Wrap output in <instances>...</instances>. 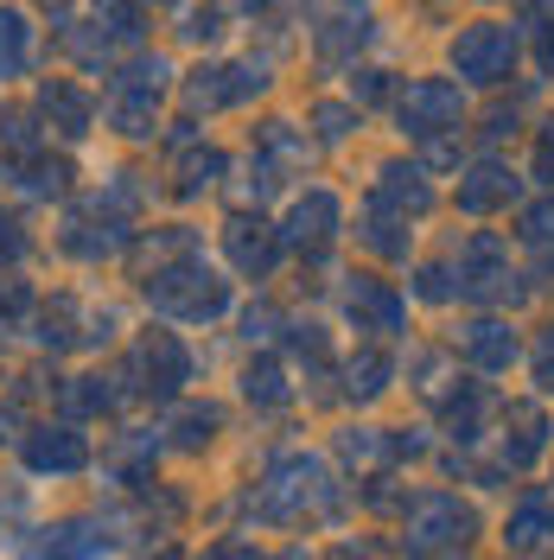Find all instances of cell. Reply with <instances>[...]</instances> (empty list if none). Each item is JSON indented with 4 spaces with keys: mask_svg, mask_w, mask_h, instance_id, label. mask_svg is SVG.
<instances>
[{
    "mask_svg": "<svg viewBox=\"0 0 554 560\" xmlns=\"http://www.w3.org/2000/svg\"><path fill=\"white\" fill-rule=\"evenodd\" d=\"M478 535V516H472V503H459L452 490H427L415 497V510H408V548L415 555H434V548H465Z\"/></svg>",
    "mask_w": 554,
    "mask_h": 560,
    "instance_id": "obj_1",
    "label": "cell"
},
{
    "mask_svg": "<svg viewBox=\"0 0 554 560\" xmlns=\"http://www.w3.org/2000/svg\"><path fill=\"white\" fill-rule=\"evenodd\" d=\"M262 503H268V516H300V510H319V503H332V485H325V471L312 465V458H280L268 490H262Z\"/></svg>",
    "mask_w": 554,
    "mask_h": 560,
    "instance_id": "obj_2",
    "label": "cell"
},
{
    "mask_svg": "<svg viewBox=\"0 0 554 560\" xmlns=\"http://www.w3.org/2000/svg\"><path fill=\"white\" fill-rule=\"evenodd\" d=\"M510 58H517V38L504 33V26H472V33H459V45H452V65H459V77H472V83H497L510 70Z\"/></svg>",
    "mask_w": 554,
    "mask_h": 560,
    "instance_id": "obj_3",
    "label": "cell"
},
{
    "mask_svg": "<svg viewBox=\"0 0 554 560\" xmlns=\"http://www.w3.org/2000/svg\"><path fill=\"white\" fill-rule=\"evenodd\" d=\"M504 541L517 548V555H535V548H549L554 541V497H522L517 510H510V523H504Z\"/></svg>",
    "mask_w": 554,
    "mask_h": 560,
    "instance_id": "obj_4",
    "label": "cell"
},
{
    "mask_svg": "<svg viewBox=\"0 0 554 560\" xmlns=\"http://www.w3.org/2000/svg\"><path fill=\"white\" fill-rule=\"evenodd\" d=\"M459 345H465V357H472L478 370H510V363H517V331H510L504 318H478V325H465Z\"/></svg>",
    "mask_w": 554,
    "mask_h": 560,
    "instance_id": "obj_5",
    "label": "cell"
},
{
    "mask_svg": "<svg viewBox=\"0 0 554 560\" xmlns=\"http://www.w3.org/2000/svg\"><path fill=\"white\" fill-rule=\"evenodd\" d=\"M452 115H459V90H452V83H420V90H408V103H402V121H408L415 135H434Z\"/></svg>",
    "mask_w": 554,
    "mask_h": 560,
    "instance_id": "obj_6",
    "label": "cell"
},
{
    "mask_svg": "<svg viewBox=\"0 0 554 560\" xmlns=\"http://www.w3.org/2000/svg\"><path fill=\"white\" fill-rule=\"evenodd\" d=\"M465 293L472 300H490V293H504L510 287V268H504V248L490 243V236H478V243L465 248Z\"/></svg>",
    "mask_w": 554,
    "mask_h": 560,
    "instance_id": "obj_7",
    "label": "cell"
},
{
    "mask_svg": "<svg viewBox=\"0 0 554 560\" xmlns=\"http://www.w3.org/2000/svg\"><path fill=\"white\" fill-rule=\"evenodd\" d=\"M350 318H357V331H395L402 325V300L382 280H357L350 287Z\"/></svg>",
    "mask_w": 554,
    "mask_h": 560,
    "instance_id": "obj_8",
    "label": "cell"
},
{
    "mask_svg": "<svg viewBox=\"0 0 554 560\" xmlns=\"http://www.w3.org/2000/svg\"><path fill=\"white\" fill-rule=\"evenodd\" d=\"M510 420H517V440H504V458L522 471V465H535V453L549 446V420L535 415V408H510Z\"/></svg>",
    "mask_w": 554,
    "mask_h": 560,
    "instance_id": "obj_9",
    "label": "cell"
},
{
    "mask_svg": "<svg viewBox=\"0 0 554 560\" xmlns=\"http://www.w3.org/2000/svg\"><path fill=\"white\" fill-rule=\"evenodd\" d=\"M459 198H465V210H490V205H504V198H517V178L504 173V166H478Z\"/></svg>",
    "mask_w": 554,
    "mask_h": 560,
    "instance_id": "obj_10",
    "label": "cell"
},
{
    "mask_svg": "<svg viewBox=\"0 0 554 560\" xmlns=\"http://www.w3.org/2000/svg\"><path fill=\"white\" fill-rule=\"evenodd\" d=\"M230 248H236V261H243L249 275H268V268H275V236H268L262 223H236Z\"/></svg>",
    "mask_w": 554,
    "mask_h": 560,
    "instance_id": "obj_11",
    "label": "cell"
},
{
    "mask_svg": "<svg viewBox=\"0 0 554 560\" xmlns=\"http://www.w3.org/2000/svg\"><path fill=\"white\" fill-rule=\"evenodd\" d=\"M332 223H338V205H332L325 191H312L307 205L293 210V236H300V243H325V236H332Z\"/></svg>",
    "mask_w": 554,
    "mask_h": 560,
    "instance_id": "obj_12",
    "label": "cell"
},
{
    "mask_svg": "<svg viewBox=\"0 0 554 560\" xmlns=\"http://www.w3.org/2000/svg\"><path fill=\"white\" fill-rule=\"evenodd\" d=\"M33 465L38 471H70V465H83V440H70V433L33 440Z\"/></svg>",
    "mask_w": 554,
    "mask_h": 560,
    "instance_id": "obj_13",
    "label": "cell"
},
{
    "mask_svg": "<svg viewBox=\"0 0 554 560\" xmlns=\"http://www.w3.org/2000/svg\"><path fill=\"white\" fill-rule=\"evenodd\" d=\"M382 388H389V357H377V350L357 357V363H350V395H357V401H377Z\"/></svg>",
    "mask_w": 554,
    "mask_h": 560,
    "instance_id": "obj_14",
    "label": "cell"
},
{
    "mask_svg": "<svg viewBox=\"0 0 554 560\" xmlns=\"http://www.w3.org/2000/svg\"><path fill=\"white\" fill-rule=\"evenodd\" d=\"M447 420H452V433H459V440H478V420H485V395H478V388H465V401L452 395Z\"/></svg>",
    "mask_w": 554,
    "mask_h": 560,
    "instance_id": "obj_15",
    "label": "cell"
},
{
    "mask_svg": "<svg viewBox=\"0 0 554 560\" xmlns=\"http://www.w3.org/2000/svg\"><path fill=\"white\" fill-rule=\"evenodd\" d=\"M243 388H249V401H287V383H280V370H275V363H255Z\"/></svg>",
    "mask_w": 554,
    "mask_h": 560,
    "instance_id": "obj_16",
    "label": "cell"
},
{
    "mask_svg": "<svg viewBox=\"0 0 554 560\" xmlns=\"http://www.w3.org/2000/svg\"><path fill=\"white\" fill-rule=\"evenodd\" d=\"M535 383L542 388H554V325L535 338Z\"/></svg>",
    "mask_w": 554,
    "mask_h": 560,
    "instance_id": "obj_17",
    "label": "cell"
},
{
    "mask_svg": "<svg viewBox=\"0 0 554 560\" xmlns=\"http://www.w3.org/2000/svg\"><path fill=\"white\" fill-rule=\"evenodd\" d=\"M338 446H345V458H377L382 453V433H370V427H363V433H345Z\"/></svg>",
    "mask_w": 554,
    "mask_h": 560,
    "instance_id": "obj_18",
    "label": "cell"
},
{
    "mask_svg": "<svg viewBox=\"0 0 554 560\" xmlns=\"http://www.w3.org/2000/svg\"><path fill=\"white\" fill-rule=\"evenodd\" d=\"M522 236H535V243H554V205L529 210V217H522Z\"/></svg>",
    "mask_w": 554,
    "mask_h": 560,
    "instance_id": "obj_19",
    "label": "cell"
},
{
    "mask_svg": "<svg viewBox=\"0 0 554 560\" xmlns=\"http://www.w3.org/2000/svg\"><path fill=\"white\" fill-rule=\"evenodd\" d=\"M542 178H549V185H554V135L542 140Z\"/></svg>",
    "mask_w": 554,
    "mask_h": 560,
    "instance_id": "obj_20",
    "label": "cell"
},
{
    "mask_svg": "<svg viewBox=\"0 0 554 560\" xmlns=\"http://www.w3.org/2000/svg\"><path fill=\"white\" fill-rule=\"evenodd\" d=\"M210 560H249V555H243V548H217Z\"/></svg>",
    "mask_w": 554,
    "mask_h": 560,
    "instance_id": "obj_21",
    "label": "cell"
},
{
    "mask_svg": "<svg viewBox=\"0 0 554 560\" xmlns=\"http://www.w3.org/2000/svg\"><path fill=\"white\" fill-rule=\"evenodd\" d=\"M287 560H307V555H287Z\"/></svg>",
    "mask_w": 554,
    "mask_h": 560,
    "instance_id": "obj_22",
    "label": "cell"
}]
</instances>
